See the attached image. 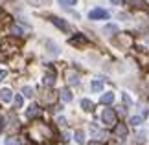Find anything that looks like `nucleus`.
Returning a JSON list of instances; mask_svg holds the SVG:
<instances>
[{"mask_svg": "<svg viewBox=\"0 0 149 145\" xmlns=\"http://www.w3.org/2000/svg\"><path fill=\"white\" fill-rule=\"evenodd\" d=\"M20 138H8L6 140V145H20Z\"/></svg>", "mask_w": 149, "mask_h": 145, "instance_id": "6ab92c4d", "label": "nucleus"}, {"mask_svg": "<svg viewBox=\"0 0 149 145\" xmlns=\"http://www.w3.org/2000/svg\"><path fill=\"white\" fill-rule=\"evenodd\" d=\"M101 119H103L105 125H114L116 123V112H114L112 108H105L103 114H101Z\"/></svg>", "mask_w": 149, "mask_h": 145, "instance_id": "f257e3e1", "label": "nucleus"}, {"mask_svg": "<svg viewBox=\"0 0 149 145\" xmlns=\"http://www.w3.org/2000/svg\"><path fill=\"white\" fill-rule=\"evenodd\" d=\"M11 33H13V35H22V30L19 26H11V30H9Z\"/></svg>", "mask_w": 149, "mask_h": 145, "instance_id": "5701e85b", "label": "nucleus"}, {"mask_svg": "<svg viewBox=\"0 0 149 145\" xmlns=\"http://www.w3.org/2000/svg\"><path fill=\"white\" fill-rule=\"evenodd\" d=\"M0 20H2V11H0Z\"/></svg>", "mask_w": 149, "mask_h": 145, "instance_id": "473e14b6", "label": "nucleus"}, {"mask_svg": "<svg viewBox=\"0 0 149 145\" xmlns=\"http://www.w3.org/2000/svg\"><path fill=\"white\" fill-rule=\"evenodd\" d=\"M22 94L26 97H33V88L31 86H24V88H22Z\"/></svg>", "mask_w": 149, "mask_h": 145, "instance_id": "aec40b11", "label": "nucleus"}, {"mask_svg": "<svg viewBox=\"0 0 149 145\" xmlns=\"http://www.w3.org/2000/svg\"><path fill=\"white\" fill-rule=\"evenodd\" d=\"M88 145H101V143H100V142H90Z\"/></svg>", "mask_w": 149, "mask_h": 145, "instance_id": "7c9ffc66", "label": "nucleus"}, {"mask_svg": "<svg viewBox=\"0 0 149 145\" xmlns=\"http://www.w3.org/2000/svg\"><path fill=\"white\" fill-rule=\"evenodd\" d=\"M31 6H44V4H48L50 0H28Z\"/></svg>", "mask_w": 149, "mask_h": 145, "instance_id": "412c9836", "label": "nucleus"}, {"mask_svg": "<svg viewBox=\"0 0 149 145\" xmlns=\"http://www.w3.org/2000/svg\"><path fill=\"white\" fill-rule=\"evenodd\" d=\"M57 123H59L61 127H65V125H66V119H65V118H57Z\"/></svg>", "mask_w": 149, "mask_h": 145, "instance_id": "a878e982", "label": "nucleus"}, {"mask_svg": "<svg viewBox=\"0 0 149 145\" xmlns=\"http://www.w3.org/2000/svg\"><path fill=\"white\" fill-rule=\"evenodd\" d=\"M129 4H133V8H136V9H146L147 8L144 0H129Z\"/></svg>", "mask_w": 149, "mask_h": 145, "instance_id": "dca6fc26", "label": "nucleus"}, {"mask_svg": "<svg viewBox=\"0 0 149 145\" xmlns=\"http://www.w3.org/2000/svg\"><path fill=\"white\" fill-rule=\"evenodd\" d=\"M90 130H92V134L94 136H100V138H103V136H105V134H103V132L100 130V129H96V127L92 125V127H90Z\"/></svg>", "mask_w": 149, "mask_h": 145, "instance_id": "4be33fe9", "label": "nucleus"}, {"mask_svg": "<svg viewBox=\"0 0 149 145\" xmlns=\"http://www.w3.org/2000/svg\"><path fill=\"white\" fill-rule=\"evenodd\" d=\"M22 101H24V99H22V96H17V97H15V107L20 108V107H22Z\"/></svg>", "mask_w": 149, "mask_h": 145, "instance_id": "393cba45", "label": "nucleus"}, {"mask_svg": "<svg viewBox=\"0 0 149 145\" xmlns=\"http://www.w3.org/2000/svg\"><path fill=\"white\" fill-rule=\"evenodd\" d=\"M70 44H74V46H83V44H87V39H85L83 35H76V37L70 39Z\"/></svg>", "mask_w": 149, "mask_h": 145, "instance_id": "1a4fd4ad", "label": "nucleus"}, {"mask_svg": "<svg viewBox=\"0 0 149 145\" xmlns=\"http://www.w3.org/2000/svg\"><path fill=\"white\" fill-rule=\"evenodd\" d=\"M46 48H48V53L50 55H57V53H59V48H57L54 42H50V40L46 42Z\"/></svg>", "mask_w": 149, "mask_h": 145, "instance_id": "2eb2a0df", "label": "nucleus"}, {"mask_svg": "<svg viewBox=\"0 0 149 145\" xmlns=\"http://www.w3.org/2000/svg\"><path fill=\"white\" fill-rule=\"evenodd\" d=\"M142 119H144V118H142V116H133V118L129 119V123L133 125V127H138V125L142 123Z\"/></svg>", "mask_w": 149, "mask_h": 145, "instance_id": "a211bd4d", "label": "nucleus"}, {"mask_svg": "<svg viewBox=\"0 0 149 145\" xmlns=\"http://www.w3.org/2000/svg\"><path fill=\"white\" fill-rule=\"evenodd\" d=\"M50 20L54 22V24H55L57 28H59V30H63V31H66V33L70 31V26H68V24H66V22L63 20V19H59V17H52Z\"/></svg>", "mask_w": 149, "mask_h": 145, "instance_id": "7ed1b4c3", "label": "nucleus"}, {"mask_svg": "<svg viewBox=\"0 0 149 145\" xmlns=\"http://www.w3.org/2000/svg\"><path fill=\"white\" fill-rule=\"evenodd\" d=\"M114 134H116L118 138H127V127H125L123 123H120L114 127Z\"/></svg>", "mask_w": 149, "mask_h": 145, "instance_id": "423d86ee", "label": "nucleus"}, {"mask_svg": "<svg viewBox=\"0 0 149 145\" xmlns=\"http://www.w3.org/2000/svg\"><path fill=\"white\" fill-rule=\"evenodd\" d=\"M66 81H68V85L77 86V85H79V75L74 72V70H68V72H66Z\"/></svg>", "mask_w": 149, "mask_h": 145, "instance_id": "39448f33", "label": "nucleus"}, {"mask_svg": "<svg viewBox=\"0 0 149 145\" xmlns=\"http://www.w3.org/2000/svg\"><path fill=\"white\" fill-rule=\"evenodd\" d=\"M55 83V74H46V75H44V85H46V86H52V85H54Z\"/></svg>", "mask_w": 149, "mask_h": 145, "instance_id": "4468645a", "label": "nucleus"}, {"mask_svg": "<svg viewBox=\"0 0 149 145\" xmlns=\"http://www.w3.org/2000/svg\"><path fill=\"white\" fill-rule=\"evenodd\" d=\"M59 94H61V99L65 101V103H70V101H72V92L68 90V88H63Z\"/></svg>", "mask_w": 149, "mask_h": 145, "instance_id": "9d476101", "label": "nucleus"}, {"mask_svg": "<svg viewBox=\"0 0 149 145\" xmlns=\"http://www.w3.org/2000/svg\"><path fill=\"white\" fill-rule=\"evenodd\" d=\"M122 99H123V103H125L127 107H131V105H133V101H131V97H129L127 94H123V96H122Z\"/></svg>", "mask_w": 149, "mask_h": 145, "instance_id": "b1692460", "label": "nucleus"}, {"mask_svg": "<svg viewBox=\"0 0 149 145\" xmlns=\"http://www.w3.org/2000/svg\"><path fill=\"white\" fill-rule=\"evenodd\" d=\"M59 4L63 6V8H68V4H66V0H59Z\"/></svg>", "mask_w": 149, "mask_h": 145, "instance_id": "cd10ccee", "label": "nucleus"}, {"mask_svg": "<svg viewBox=\"0 0 149 145\" xmlns=\"http://www.w3.org/2000/svg\"><path fill=\"white\" fill-rule=\"evenodd\" d=\"M6 75H8V72H6V70H0V81H2Z\"/></svg>", "mask_w": 149, "mask_h": 145, "instance_id": "bb28decb", "label": "nucleus"}, {"mask_svg": "<svg viewBox=\"0 0 149 145\" xmlns=\"http://www.w3.org/2000/svg\"><path fill=\"white\" fill-rule=\"evenodd\" d=\"M74 138H76L77 143H81V145L85 143V132L83 130H76V136H74Z\"/></svg>", "mask_w": 149, "mask_h": 145, "instance_id": "f3484780", "label": "nucleus"}, {"mask_svg": "<svg viewBox=\"0 0 149 145\" xmlns=\"http://www.w3.org/2000/svg\"><path fill=\"white\" fill-rule=\"evenodd\" d=\"M0 99H2V101H6V103H8V101H11V99H13V92H11L9 88H4V90H0Z\"/></svg>", "mask_w": 149, "mask_h": 145, "instance_id": "0eeeda50", "label": "nucleus"}, {"mask_svg": "<svg viewBox=\"0 0 149 145\" xmlns=\"http://www.w3.org/2000/svg\"><path fill=\"white\" fill-rule=\"evenodd\" d=\"M88 19H92V20H100V19H109V11L105 9H92L88 13Z\"/></svg>", "mask_w": 149, "mask_h": 145, "instance_id": "f03ea898", "label": "nucleus"}, {"mask_svg": "<svg viewBox=\"0 0 149 145\" xmlns=\"http://www.w3.org/2000/svg\"><path fill=\"white\" fill-rule=\"evenodd\" d=\"M112 101H114V94H112V92H107V94L101 96V103H103V105H111Z\"/></svg>", "mask_w": 149, "mask_h": 145, "instance_id": "f8f14e48", "label": "nucleus"}, {"mask_svg": "<svg viewBox=\"0 0 149 145\" xmlns=\"http://www.w3.org/2000/svg\"><path fill=\"white\" fill-rule=\"evenodd\" d=\"M26 116H28V119H33V118H37V116H41V108H39V105H30L26 110Z\"/></svg>", "mask_w": 149, "mask_h": 145, "instance_id": "20e7f679", "label": "nucleus"}, {"mask_svg": "<svg viewBox=\"0 0 149 145\" xmlns=\"http://www.w3.org/2000/svg\"><path fill=\"white\" fill-rule=\"evenodd\" d=\"M103 33H105L107 37H111V35H114V33H118V26L116 24H107L105 28H103Z\"/></svg>", "mask_w": 149, "mask_h": 145, "instance_id": "6e6552de", "label": "nucleus"}, {"mask_svg": "<svg viewBox=\"0 0 149 145\" xmlns=\"http://www.w3.org/2000/svg\"><path fill=\"white\" fill-rule=\"evenodd\" d=\"M66 4L68 6H74V4H76V0H66Z\"/></svg>", "mask_w": 149, "mask_h": 145, "instance_id": "c85d7f7f", "label": "nucleus"}, {"mask_svg": "<svg viewBox=\"0 0 149 145\" xmlns=\"http://www.w3.org/2000/svg\"><path fill=\"white\" fill-rule=\"evenodd\" d=\"M111 2H112V4H120V0H111Z\"/></svg>", "mask_w": 149, "mask_h": 145, "instance_id": "2f4dec72", "label": "nucleus"}, {"mask_svg": "<svg viewBox=\"0 0 149 145\" xmlns=\"http://www.w3.org/2000/svg\"><path fill=\"white\" fill-rule=\"evenodd\" d=\"M4 129V121H2V118H0V130Z\"/></svg>", "mask_w": 149, "mask_h": 145, "instance_id": "c756f323", "label": "nucleus"}, {"mask_svg": "<svg viewBox=\"0 0 149 145\" xmlns=\"http://www.w3.org/2000/svg\"><path fill=\"white\" fill-rule=\"evenodd\" d=\"M81 108L85 110V112H92V110H94V103L90 99H83L81 101Z\"/></svg>", "mask_w": 149, "mask_h": 145, "instance_id": "9b49d317", "label": "nucleus"}, {"mask_svg": "<svg viewBox=\"0 0 149 145\" xmlns=\"http://www.w3.org/2000/svg\"><path fill=\"white\" fill-rule=\"evenodd\" d=\"M90 88H92V92H101V90H103V81L94 79L92 85H90Z\"/></svg>", "mask_w": 149, "mask_h": 145, "instance_id": "ddd939ff", "label": "nucleus"}]
</instances>
